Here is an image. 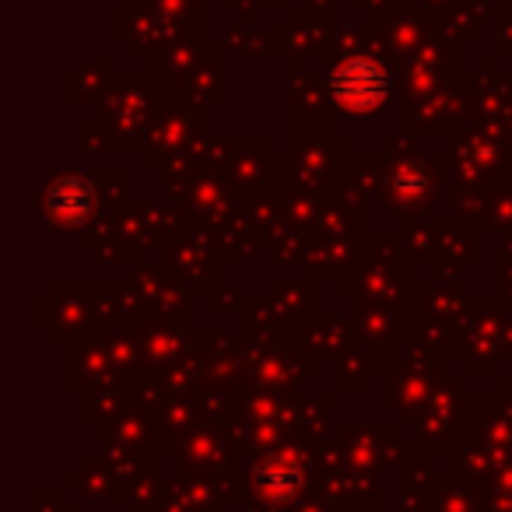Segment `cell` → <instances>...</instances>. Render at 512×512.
Listing matches in <instances>:
<instances>
[{"label":"cell","instance_id":"obj_1","mask_svg":"<svg viewBox=\"0 0 512 512\" xmlns=\"http://www.w3.org/2000/svg\"><path fill=\"white\" fill-rule=\"evenodd\" d=\"M390 74L372 57H348L330 74V95L341 102L348 113H372L390 99Z\"/></svg>","mask_w":512,"mask_h":512},{"label":"cell","instance_id":"obj_2","mask_svg":"<svg viewBox=\"0 0 512 512\" xmlns=\"http://www.w3.org/2000/svg\"><path fill=\"white\" fill-rule=\"evenodd\" d=\"M92 207H95L92 186L78 176L57 179V183L50 186V193H46V211H50V218L57 221V225H67V228L81 225V221H88Z\"/></svg>","mask_w":512,"mask_h":512},{"label":"cell","instance_id":"obj_3","mask_svg":"<svg viewBox=\"0 0 512 512\" xmlns=\"http://www.w3.org/2000/svg\"><path fill=\"white\" fill-rule=\"evenodd\" d=\"M260 484L271 491H292L299 484V467H292L288 460H271L260 470Z\"/></svg>","mask_w":512,"mask_h":512},{"label":"cell","instance_id":"obj_4","mask_svg":"<svg viewBox=\"0 0 512 512\" xmlns=\"http://www.w3.org/2000/svg\"><path fill=\"white\" fill-rule=\"evenodd\" d=\"M393 190H397L404 200H414L425 193V179H421L414 169H400L397 176H393Z\"/></svg>","mask_w":512,"mask_h":512}]
</instances>
